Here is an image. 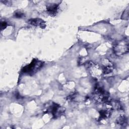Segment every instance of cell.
Wrapping results in <instances>:
<instances>
[{
  "label": "cell",
  "instance_id": "cell-1",
  "mask_svg": "<svg viewBox=\"0 0 129 129\" xmlns=\"http://www.w3.org/2000/svg\"><path fill=\"white\" fill-rule=\"evenodd\" d=\"M43 65L42 62L34 59L29 64L23 68L22 71L25 73H32L37 71V70L39 69Z\"/></svg>",
  "mask_w": 129,
  "mask_h": 129
},
{
  "label": "cell",
  "instance_id": "cell-2",
  "mask_svg": "<svg viewBox=\"0 0 129 129\" xmlns=\"http://www.w3.org/2000/svg\"><path fill=\"white\" fill-rule=\"evenodd\" d=\"M114 51L117 55H122L129 52L128 44L121 43L116 45L114 48Z\"/></svg>",
  "mask_w": 129,
  "mask_h": 129
},
{
  "label": "cell",
  "instance_id": "cell-3",
  "mask_svg": "<svg viewBox=\"0 0 129 129\" xmlns=\"http://www.w3.org/2000/svg\"><path fill=\"white\" fill-rule=\"evenodd\" d=\"M30 23L35 26H39V27L44 28L45 27V22L42 19L39 18L32 19L29 21Z\"/></svg>",
  "mask_w": 129,
  "mask_h": 129
},
{
  "label": "cell",
  "instance_id": "cell-4",
  "mask_svg": "<svg viewBox=\"0 0 129 129\" xmlns=\"http://www.w3.org/2000/svg\"><path fill=\"white\" fill-rule=\"evenodd\" d=\"M59 9V5L56 4H53L48 5L47 7V11L48 13L52 15H55L56 14Z\"/></svg>",
  "mask_w": 129,
  "mask_h": 129
},
{
  "label": "cell",
  "instance_id": "cell-5",
  "mask_svg": "<svg viewBox=\"0 0 129 129\" xmlns=\"http://www.w3.org/2000/svg\"><path fill=\"white\" fill-rule=\"evenodd\" d=\"M127 122V119L126 116H120L116 120V123L117 124L122 125Z\"/></svg>",
  "mask_w": 129,
  "mask_h": 129
},
{
  "label": "cell",
  "instance_id": "cell-6",
  "mask_svg": "<svg viewBox=\"0 0 129 129\" xmlns=\"http://www.w3.org/2000/svg\"><path fill=\"white\" fill-rule=\"evenodd\" d=\"M109 112L107 111H104V110H102L100 112V117L101 119H106L107 117L109 116Z\"/></svg>",
  "mask_w": 129,
  "mask_h": 129
},
{
  "label": "cell",
  "instance_id": "cell-7",
  "mask_svg": "<svg viewBox=\"0 0 129 129\" xmlns=\"http://www.w3.org/2000/svg\"><path fill=\"white\" fill-rule=\"evenodd\" d=\"M15 16L16 18H22L24 16V14L21 11H16L15 13Z\"/></svg>",
  "mask_w": 129,
  "mask_h": 129
},
{
  "label": "cell",
  "instance_id": "cell-8",
  "mask_svg": "<svg viewBox=\"0 0 129 129\" xmlns=\"http://www.w3.org/2000/svg\"><path fill=\"white\" fill-rule=\"evenodd\" d=\"M123 16L125 17L124 19H127V20L128 19V17H129V11H128V10L127 11V12H126V11H125V12L123 13V15H122V17ZM123 17H122V18H123Z\"/></svg>",
  "mask_w": 129,
  "mask_h": 129
},
{
  "label": "cell",
  "instance_id": "cell-9",
  "mask_svg": "<svg viewBox=\"0 0 129 129\" xmlns=\"http://www.w3.org/2000/svg\"><path fill=\"white\" fill-rule=\"evenodd\" d=\"M7 26V23L3 21L1 22V29L3 30L4 29H5V28H6V27Z\"/></svg>",
  "mask_w": 129,
  "mask_h": 129
}]
</instances>
